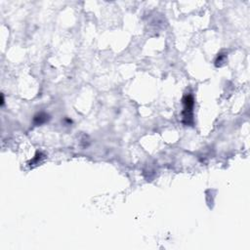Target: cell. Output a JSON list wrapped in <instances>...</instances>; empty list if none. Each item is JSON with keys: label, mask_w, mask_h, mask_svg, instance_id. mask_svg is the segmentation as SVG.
<instances>
[{"label": "cell", "mask_w": 250, "mask_h": 250, "mask_svg": "<svg viewBox=\"0 0 250 250\" xmlns=\"http://www.w3.org/2000/svg\"><path fill=\"white\" fill-rule=\"evenodd\" d=\"M225 58H226L225 55H219V57H218L217 60H216V66L218 67L219 63H223L224 60H225Z\"/></svg>", "instance_id": "4"}, {"label": "cell", "mask_w": 250, "mask_h": 250, "mask_svg": "<svg viewBox=\"0 0 250 250\" xmlns=\"http://www.w3.org/2000/svg\"><path fill=\"white\" fill-rule=\"evenodd\" d=\"M42 158H43V154H42L41 153H37L36 156H34V158L31 161V164H34V163H39Z\"/></svg>", "instance_id": "3"}, {"label": "cell", "mask_w": 250, "mask_h": 250, "mask_svg": "<svg viewBox=\"0 0 250 250\" xmlns=\"http://www.w3.org/2000/svg\"><path fill=\"white\" fill-rule=\"evenodd\" d=\"M49 119V115L46 114L44 113H40L36 114L34 116V119H33V122L35 125H41L43 123H45L47 120Z\"/></svg>", "instance_id": "2"}, {"label": "cell", "mask_w": 250, "mask_h": 250, "mask_svg": "<svg viewBox=\"0 0 250 250\" xmlns=\"http://www.w3.org/2000/svg\"><path fill=\"white\" fill-rule=\"evenodd\" d=\"M183 104H184V123L189 125L192 122V107H193V98L192 95H186L183 98Z\"/></svg>", "instance_id": "1"}]
</instances>
